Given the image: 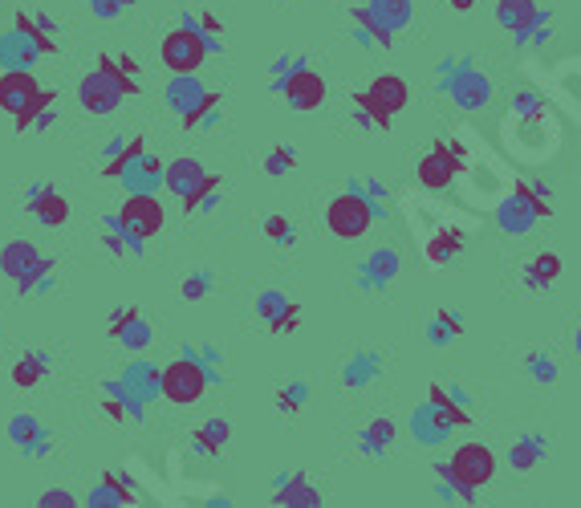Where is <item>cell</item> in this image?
I'll use <instances>...</instances> for the list:
<instances>
[{"label":"cell","instance_id":"1","mask_svg":"<svg viewBox=\"0 0 581 508\" xmlns=\"http://www.w3.org/2000/svg\"><path fill=\"white\" fill-rule=\"evenodd\" d=\"M135 94H139V82L126 74L110 53H98L94 70H90V74L82 78V86H78V102H82V110H90V114H114V110L122 106V98H135Z\"/></svg>","mask_w":581,"mask_h":508},{"label":"cell","instance_id":"2","mask_svg":"<svg viewBox=\"0 0 581 508\" xmlns=\"http://www.w3.org/2000/svg\"><path fill=\"white\" fill-rule=\"evenodd\" d=\"M53 102H57V94L45 90L29 70H5L0 74V110L13 114V126L21 135L49 114Z\"/></svg>","mask_w":581,"mask_h":508},{"label":"cell","instance_id":"3","mask_svg":"<svg viewBox=\"0 0 581 508\" xmlns=\"http://www.w3.org/2000/svg\"><path fill=\"white\" fill-rule=\"evenodd\" d=\"M407 102H411V86H407L399 74H378L366 90L354 94V106L370 118L374 131H391L395 114L407 110Z\"/></svg>","mask_w":581,"mask_h":508},{"label":"cell","instance_id":"4","mask_svg":"<svg viewBox=\"0 0 581 508\" xmlns=\"http://www.w3.org/2000/svg\"><path fill=\"white\" fill-rule=\"evenodd\" d=\"M53 269L57 265L45 257L37 244H29V240H9L5 248H0V273H5L17 285L21 297L33 293V289H41L45 277H53Z\"/></svg>","mask_w":581,"mask_h":508},{"label":"cell","instance_id":"5","mask_svg":"<svg viewBox=\"0 0 581 508\" xmlns=\"http://www.w3.org/2000/svg\"><path fill=\"white\" fill-rule=\"evenodd\" d=\"M212 383V374L200 358H175L159 370V395L175 407H191V403H200L204 391Z\"/></svg>","mask_w":581,"mask_h":508},{"label":"cell","instance_id":"6","mask_svg":"<svg viewBox=\"0 0 581 508\" xmlns=\"http://www.w3.org/2000/svg\"><path fill=\"white\" fill-rule=\"evenodd\" d=\"M208 53H212V41H208L196 25L171 29V33L163 37V45H159V57H163V66H167L171 74H200V66L208 61Z\"/></svg>","mask_w":581,"mask_h":508},{"label":"cell","instance_id":"7","mask_svg":"<svg viewBox=\"0 0 581 508\" xmlns=\"http://www.w3.org/2000/svg\"><path fill=\"white\" fill-rule=\"evenodd\" d=\"M374 224V204L362 192H342L326 204V228L338 240H362Z\"/></svg>","mask_w":581,"mask_h":508},{"label":"cell","instance_id":"8","mask_svg":"<svg viewBox=\"0 0 581 508\" xmlns=\"http://www.w3.org/2000/svg\"><path fill=\"white\" fill-rule=\"evenodd\" d=\"M163 220H167V212L155 200V192H131V196H126V204L118 208V216H114V224L126 236H135L139 244L151 240V236H159L163 232Z\"/></svg>","mask_w":581,"mask_h":508},{"label":"cell","instance_id":"9","mask_svg":"<svg viewBox=\"0 0 581 508\" xmlns=\"http://www.w3.org/2000/svg\"><path fill=\"white\" fill-rule=\"evenodd\" d=\"M464 171V147L456 139H439L423 159H419V183L427 187V192H447L451 183H456V175Z\"/></svg>","mask_w":581,"mask_h":508},{"label":"cell","instance_id":"10","mask_svg":"<svg viewBox=\"0 0 581 508\" xmlns=\"http://www.w3.org/2000/svg\"><path fill=\"white\" fill-rule=\"evenodd\" d=\"M443 90L451 94V102L464 106V110H484L492 102V82H488V74H480L472 66V61H460L456 74L443 82Z\"/></svg>","mask_w":581,"mask_h":508},{"label":"cell","instance_id":"11","mask_svg":"<svg viewBox=\"0 0 581 508\" xmlns=\"http://www.w3.org/2000/svg\"><path fill=\"white\" fill-rule=\"evenodd\" d=\"M277 90L285 94V102H289L293 110H317L321 102H326V78H321L317 70H309L305 61H301L297 70L285 74V82H281Z\"/></svg>","mask_w":581,"mask_h":508},{"label":"cell","instance_id":"12","mask_svg":"<svg viewBox=\"0 0 581 508\" xmlns=\"http://www.w3.org/2000/svg\"><path fill=\"white\" fill-rule=\"evenodd\" d=\"M256 313H261V322H265L273 334H293V330L301 326V305L289 301V297L277 293V289H269V293L256 297Z\"/></svg>","mask_w":581,"mask_h":508},{"label":"cell","instance_id":"13","mask_svg":"<svg viewBox=\"0 0 581 508\" xmlns=\"http://www.w3.org/2000/svg\"><path fill=\"white\" fill-rule=\"evenodd\" d=\"M110 338L122 342L126 350L143 354V350L151 346V326H147V317H143L135 305H126V309H114V313H110Z\"/></svg>","mask_w":581,"mask_h":508},{"label":"cell","instance_id":"14","mask_svg":"<svg viewBox=\"0 0 581 508\" xmlns=\"http://www.w3.org/2000/svg\"><path fill=\"white\" fill-rule=\"evenodd\" d=\"M29 212L45 224V228H61L70 220V200L57 192V187H49V183H37L33 192H29Z\"/></svg>","mask_w":581,"mask_h":508},{"label":"cell","instance_id":"15","mask_svg":"<svg viewBox=\"0 0 581 508\" xmlns=\"http://www.w3.org/2000/svg\"><path fill=\"white\" fill-rule=\"evenodd\" d=\"M496 21H500V29H508L521 41L541 21V5L537 0H496Z\"/></svg>","mask_w":581,"mask_h":508},{"label":"cell","instance_id":"16","mask_svg":"<svg viewBox=\"0 0 581 508\" xmlns=\"http://www.w3.org/2000/svg\"><path fill=\"white\" fill-rule=\"evenodd\" d=\"M464 252V228H456V224H443V228H435L431 236H427V244H423V257H427V265H435V269H443V265H451Z\"/></svg>","mask_w":581,"mask_h":508},{"label":"cell","instance_id":"17","mask_svg":"<svg viewBox=\"0 0 581 508\" xmlns=\"http://www.w3.org/2000/svg\"><path fill=\"white\" fill-rule=\"evenodd\" d=\"M451 427H456V423H451L431 399L411 415V435L419 439V443H427V448H435V443H443L447 435H451Z\"/></svg>","mask_w":581,"mask_h":508},{"label":"cell","instance_id":"18","mask_svg":"<svg viewBox=\"0 0 581 508\" xmlns=\"http://www.w3.org/2000/svg\"><path fill=\"white\" fill-rule=\"evenodd\" d=\"M545 456H549V439H545L541 431L516 435V439H512V448H508V464H512V472H533Z\"/></svg>","mask_w":581,"mask_h":508},{"label":"cell","instance_id":"19","mask_svg":"<svg viewBox=\"0 0 581 508\" xmlns=\"http://www.w3.org/2000/svg\"><path fill=\"white\" fill-rule=\"evenodd\" d=\"M521 281H525V289H533V293H545V289H553L557 281H561V257L553 248H545V252H537V257L521 269Z\"/></svg>","mask_w":581,"mask_h":508},{"label":"cell","instance_id":"20","mask_svg":"<svg viewBox=\"0 0 581 508\" xmlns=\"http://www.w3.org/2000/svg\"><path fill=\"white\" fill-rule=\"evenodd\" d=\"M395 439H399V423L395 419H370L358 431V452L362 456H386L395 448Z\"/></svg>","mask_w":581,"mask_h":508},{"label":"cell","instance_id":"21","mask_svg":"<svg viewBox=\"0 0 581 508\" xmlns=\"http://www.w3.org/2000/svg\"><path fill=\"white\" fill-rule=\"evenodd\" d=\"M208 94H212V90H204V86L196 82V74H175L171 86H167V106L179 110V114H191Z\"/></svg>","mask_w":581,"mask_h":508},{"label":"cell","instance_id":"22","mask_svg":"<svg viewBox=\"0 0 581 508\" xmlns=\"http://www.w3.org/2000/svg\"><path fill=\"white\" fill-rule=\"evenodd\" d=\"M208 171L200 167V159H175V163H167V171H163V183H167V192H175L179 200L191 192V187H200V179H204Z\"/></svg>","mask_w":581,"mask_h":508},{"label":"cell","instance_id":"23","mask_svg":"<svg viewBox=\"0 0 581 508\" xmlns=\"http://www.w3.org/2000/svg\"><path fill=\"white\" fill-rule=\"evenodd\" d=\"M350 21H354V37L362 41V45H382V49H391V41H395V33L386 29L374 13H370V5H358V9H350Z\"/></svg>","mask_w":581,"mask_h":508},{"label":"cell","instance_id":"24","mask_svg":"<svg viewBox=\"0 0 581 508\" xmlns=\"http://www.w3.org/2000/svg\"><path fill=\"white\" fill-rule=\"evenodd\" d=\"M9 439L17 443L21 452H49V431L33 419V415H17L9 423Z\"/></svg>","mask_w":581,"mask_h":508},{"label":"cell","instance_id":"25","mask_svg":"<svg viewBox=\"0 0 581 508\" xmlns=\"http://www.w3.org/2000/svg\"><path fill=\"white\" fill-rule=\"evenodd\" d=\"M228 439H232V423L228 419H208V423L196 427V435H191V443H196L200 456H220L228 448Z\"/></svg>","mask_w":581,"mask_h":508},{"label":"cell","instance_id":"26","mask_svg":"<svg viewBox=\"0 0 581 508\" xmlns=\"http://www.w3.org/2000/svg\"><path fill=\"white\" fill-rule=\"evenodd\" d=\"M399 252L395 248H378V252H370L366 257V265H362V285H386V281H395V273H399Z\"/></svg>","mask_w":581,"mask_h":508},{"label":"cell","instance_id":"27","mask_svg":"<svg viewBox=\"0 0 581 508\" xmlns=\"http://www.w3.org/2000/svg\"><path fill=\"white\" fill-rule=\"evenodd\" d=\"M13 29L21 33V37H29L33 45H37V53H57V41H53V21L49 17H29V13H17V21H13Z\"/></svg>","mask_w":581,"mask_h":508},{"label":"cell","instance_id":"28","mask_svg":"<svg viewBox=\"0 0 581 508\" xmlns=\"http://www.w3.org/2000/svg\"><path fill=\"white\" fill-rule=\"evenodd\" d=\"M49 374V354H41V350H29L25 358H17V366H13V387H21V391H33L41 378Z\"/></svg>","mask_w":581,"mask_h":508},{"label":"cell","instance_id":"29","mask_svg":"<svg viewBox=\"0 0 581 508\" xmlns=\"http://www.w3.org/2000/svg\"><path fill=\"white\" fill-rule=\"evenodd\" d=\"M139 496H135V488L126 484L118 472H102V484H98V492L90 496V504H114V508H122V504H135Z\"/></svg>","mask_w":581,"mask_h":508},{"label":"cell","instance_id":"30","mask_svg":"<svg viewBox=\"0 0 581 508\" xmlns=\"http://www.w3.org/2000/svg\"><path fill=\"white\" fill-rule=\"evenodd\" d=\"M163 163L159 159H151V155H139L131 167L122 171V179H131V187L135 192H155V183H163Z\"/></svg>","mask_w":581,"mask_h":508},{"label":"cell","instance_id":"31","mask_svg":"<svg viewBox=\"0 0 581 508\" xmlns=\"http://www.w3.org/2000/svg\"><path fill=\"white\" fill-rule=\"evenodd\" d=\"M427 399H431V403H435L451 423H456V427H472V423H476V415H472L456 395H451L443 383H431V387H427Z\"/></svg>","mask_w":581,"mask_h":508},{"label":"cell","instance_id":"32","mask_svg":"<svg viewBox=\"0 0 581 508\" xmlns=\"http://www.w3.org/2000/svg\"><path fill=\"white\" fill-rule=\"evenodd\" d=\"M370 13H374L386 29H391V33L407 29V25H411V17H415L411 0H370Z\"/></svg>","mask_w":581,"mask_h":508},{"label":"cell","instance_id":"33","mask_svg":"<svg viewBox=\"0 0 581 508\" xmlns=\"http://www.w3.org/2000/svg\"><path fill=\"white\" fill-rule=\"evenodd\" d=\"M0 57H5V66H9V70H29V61L37 57V45L13 29L5 41H0Z\"/></svg>","mask_w":581,"mask_h":508},{"label":"cell","instance_id":"34","mask_svg":"<svg viewBox=\"0 0 581 508\" xmlns=\"http://www.w3.org/2000/svg\"><path fill=\"white\" fill-rule=\"evenodd\" d=\"M273 500H277V504H289V508H293V504H309V508H313V504H321V492L297 472V476H289V484H281V488L273 492Z\"/></svg>","mask_w":581,"mask_h":508},{"label":"cell","instance_id":"35","mask_svg":"<svg viewBox=\"0 0 581 508\" xmlns=\"http://www.w3.org/2000/svg\"><path fill=\"white\" fill-rule=\"evenodd\" d=\"M464 334V322H460V313H451V309H439L431 317V326H427V342L431 346H447V342H456Z\"/></svg>","mask_w":581,"mask_h":508},{"label":"cell","instance_id":"36","mask_svg":"<svg viewBox=\"0 0 581 508\" xmlns=\"http://www.w3.org/2000/svg\"><path fill=\"white\" fill-rule=\"evenodd\" d=\"M139 155H147V139H143V135H135V139L126 143L122 151H114V159H110V163L102 167V179H122V171L131 167V163H135Z\"/></svg>","mask_w":581,"mask_h":508},{"label":"cell","instance_id":"37","mask_svg":"<svg viewBox=\"0 0 581 508\" xmlns=\"http://www.w3.org/2000/svg\"><path fill=\"white\" fill-rule=\"evenodd\" d=\"M525 370H529V378L533 383H541V387H553L557 383V358L553 354H545V350H533L529 358H525Z\"/></svg>","mask_w":581,"mask_h":508},{"label":"cell","instance_id":"38","mask_svg":"<svg viewBox=\"0 0 581 508\" xmlns=\"http://www.w3.org/2000/svg\"><path fill=\"white\" fill-rule=\"evenodd\" d=\"M220 187H224V175H204L200 187H191V192L183 196V212H187V216H191V212H200V208L220 192Z\"/></svg>","mask_w":581,"mask_h":508},{"label":"cell","instance_id":"39","mask_svg":"<svg viewBox=\"0 0 581 508\" xmlns=\"http://www.w3.org/2000/svg\"><path fill=\"white\" fill-rule=\"evenodd\" d=\"M374 374H378V354H358V358L346 366L342 383H346V387H362V383H370Z\"/></svg>","mask_w":581,"mask_h":508},{"label":"cell","instance_id":"40","mask_svg":"<svg viewBox=\"0 0 581 508\" xmlns=\"http://www.w3.org/2000/svg\"><path fill=\"white\" fill-rule=\"evenodd\" d=\"M293 167H297V151H293V147H269V155H265V175L281 179V175H289Z\"/></svg>","mask_w":581,"mask_h":508},{"label":"cell","instance_id":"41","mask_svg":"<svg viewBox=\"0 0 581 508\" xmlns=\"http://www.w3.org/2000/svg\"><path fill=\"white\" fill-rule=\"evenodd\" d=\"M305 399H309V391H305L301 383H289V387H281V391H277V407H281V411H289V415H297V411L305 407Z\"/></svg>","mask_w":581,"mask_h":508},{"label":"cell","instance_id":"42","mask_svg":"<svg viewBox=\"0 0 581 508\" xmlns=\"http://www.w3.org/2000/svg\"><path fill=\"white\" fill-rule=\"evenodd\" d=\"M265 236H269L273 244H293L297 228H293V220H285V216H269V220H265Z\"/></svg>","mask_w":581,"mask_h":508},{"label":"cell","instance_id":"43","mask_svg":"<svg viewBox=\"0 0 581 508\" xmlns=\"http://www.w3.org/2000/svg\"><path fill=\"white\" fill-rule=\"evenodd\" d=\"M537 110H545V98L537 90H521L512 98V118H525V114H537Z\"/></svg>","mask_w":581,"mask_h":508},{"label":"cell","instance_id":"44","mask_svg":"<svg viewBox=\"0 0 581 508\" xmlns=\"http://www.w3.org/2000/svg\"><path fill=\"white\" fill-rule=\"evenodd\" d=\"M216 106H220V94L212 90V94H208V98H204L196 110H191V114H183V131H196V126H200V122H204V118H208Z\"/></svg>","mask_w":581,"mask_h":508},{"label":"cell","instance_id":"45","mask_svg":"<svg viewBox=\"0 0 581 508\" xmlns=\"http://www.w3.org/2000/svg\"><path fill=\"white\" fill-rule=\"evenodd\" d=\"M135 0H90V9H94V17H102V21H114V17H122L126 9H131Z\"/></svg>","mask_w":581,"mask_h":508},{"label":"cell","instance_id":"46","mask_svg":"<svg viewBox=\"0 0 581 508\" xmlns=\"http://www.w3.org/2000/svg\"><path fill=\"white\" fill-rule=\"evenodd\" d=\"M208 289H212V277L208 273H191L183 285H179V293L187 297V301H196V297H208Z\"/></svg>","mask_w":581,"mask_h":508},{"label":"cell","instance_id":"47","mask_svg":"<svg viewBox=\"0 0 581 508\" xmlns=\"http://www.w3.org/2000/svg\"><path fill=\"white\" fill-rule=\"evenodd\" d=\"M41 508H74L78 504V496L74 492H66V488H49V492H41V500H37Z\"/></svg>","mask_w":581,"mask_h":508},{"label":"cell","instance_id":"48","mask_svg":"<svg viewBox=\"0 0 581 508\" xmlns=\"http://www.w3.org/2000/svg\"><path fill=\"white\" fill-rule=\"evenodd\" d=\"M447 9H456V13H472L476 9V0H443Z\"/></svg>","mask_w":581,"mask_h":508},{"label":"cell","instance_id":"49","mask_svg":"<svg viewBox=\"0 0 581 508\" xmlns=\"http://www.w3.org/2000/svg\"><path fill=\"white\" fill-rule=\"evenodd\" d=\"M573 350H577V358H581V326H577V334H573Z\"/></svg>","mask_w":581,"mask_h":508}]
</instances>
